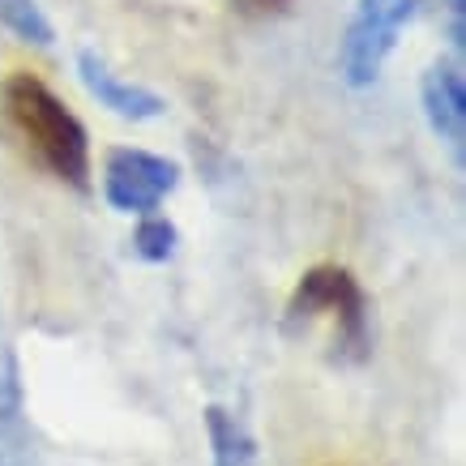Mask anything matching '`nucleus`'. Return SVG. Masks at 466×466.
<instances>
[{
	"mask_svg": "<svg viewBox=\"0 0 466 466\" xmlns=\"http://www.w3.org/2000/svg\"><path fill=\"white\" fill-rule=\"evenodd\" d=\"M0 133L26 163L56 176L77 193L90 188V133L35 73H9L0 82Z\"/></svg>",
	"mask_w": 466,
	"mask_h": 466,
	"instance_id": "obj_1",
	"label": "nucleus"
},
{
	"mask_svg": "<svg viewBox=\"0 0 466 466\" xmlns=\"http://www.w3.org/2000/svg\"><path fill=\"white\" fill-rule=\"evenodd\" d=\"M317 317H334L339 329V360L342 364H364L372 351V334H368V296L355 283L347 266H312L296 283L287 299V329L317 321Z\"/></svg>",
	"mask_w": 466,
	"mask_h": 466,
	"instance_id": "obj_2",
	"label": "nucleus"
},
{
	"mask_svg": "<svg viewBox=\"0 0 466 466\" xmlns=\"http://www.w3.org/2000/svg\"><path fill=\"white\" fill-rule=\"evenodd\" d=\"M420 14V0H355V14L339 43V73L351 90H368L381 77L398 35Z\"/></svg>",
	"mask_w": 466,
	"mask_h": 466,
	"instance_id": "obj_3",
	"label": "nucleus"
},
{
	"mask_svg": "<svg viewBox=\"0 0 466 466\" xmlns=\"http://www.w3.org/2000/svg\"><path fill=\"white\" fill-rule=\"evenodd\" d=\"M180 167L163 155L137 150V146H116L103 158V198L120 214H150L163 206L167 193H176Z\"/></svg>",
	"mask_w": 466,
	"mask_h": 466,
	"instance_id": "obj_4",
	"label": "nucleus"
},
{
	"mask_svg": "<svg viewBox=\"0 0 466 466\" xmlns=\"http://www.w3.org/2000/svg\"><path fill=\"white\" fill-rule=\"evenodd\" d=\"M420 103L432 133L453 150V163H462V142H466V82L462 69L450 60H437L424 69L420 82Z\"/></svg>",
	"mask_w": 466,
	"mask_h": 466,
	"instance_id": "obj_5",
	"label": "nucleus"
},
{
	"mask_svg": "<svg viewBox=\"0 0 466 466\" xmlns=\"http://www.w3.org/2000/svg\"><path fill=\"white\" fill-rule=\"evenodd\" d=\"M77 77H82V86L99 99V107L125 116V120H155V116H163V107H167L155 90H146V86H137V82H125L120 73H112V65H107L95 47H82V52H77Z\"/></svg>",
	"mask_w": 466,
	"mask_h": 466,
	"instance_id": "obj_6",
	"label": "nucleus"
},
{
	"mask_svg": "<svg viewBox=\"0 0 466 466\" xmlns=\"http://www.w3.org/2000/svg\"><path fill=\"white\" fill-rule=\"evenodd\" d=\"M206 432L214 466H253V437L227 407H206Z\"/></svg>",
	"mask_w": 466,
	"mask_h": 466,
	"instance_id": "obj_7",
	"label": "nucleus"
},
{
	"mask_svg": "<svg viewBox=\"0 0 466 466\" xmlns=\"http://www.w3.org/2000/svg\"><path fill=\"white\" fill-rule=\"evenodd\" d=\"M0 26L22 43H35V47H52V39H56V26L43 14L39 0H0Z\"/></svg>",
	"mask_w": 466,
	"mask_h": 466,
	"instance_id": "obj_8",
	"label": "nucleus"
},
{
	"mask_svg": "<svg viewBox=\"0 0 466 466\" xmlns=\"http://www.w3.org/2000/svg\"><path fill=\"white\" fill-rule=\"evenodd\" d=\"M176 227L167 223V218H158V214H146L142 223H137V231H133V257L137 261H150V266H163V261H171L176 257Z\"/></svg>",
	"mask_w": 466,
	"mask_h": 466,
	"instance_id": "obj_9",
	"label": "nucleus"
},
{
	"mask_svg": "<svg viewBox=\"0 0 466 466\" xmlns=\"http://www.w3.org/2000/svg\"><path fill=\"white\" fill-rule=\"evenodd\" d=\"M437 9L445 14V39H450V47L462 56V47H466V0H437Z\"/></svg>",
	"mask_w": 466,
	"mask_h": 466,
	"instance_id": "obj_10",
	"label": "nucleus"
},
{
	"mask_svg": "<svg viewBox=\"0 0 466 466\" xmlns=\"http://www.w3.org/2000/svg\"><path fill=\"white\" fill-rule=\"evenodd\" d=\"M244 14H279V9H287L291 0H236Z\"/></svg>",
	"mask_w": 466,
	"mask_h": 466,
	"instance_id": "obj_11",
	"label": "nucleus"
}]
</instances>
